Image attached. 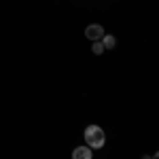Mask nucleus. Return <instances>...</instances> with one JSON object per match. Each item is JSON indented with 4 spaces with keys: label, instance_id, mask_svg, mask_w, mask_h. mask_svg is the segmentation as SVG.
<instances>
[{
    "label": "nucleus",
    "instance_id": "3",
    "mask_svg": "<svg viewBox=\"0 0 159 159\" xmlns=\"http://www.w3.org/2000/svg\"><path fill=\"white\" fill-rule=\"evenodd\" d=\"M93 157V148L89 147H76L72 151V159H91Z\"/></svg>",
    "mask_w": 159,
    "mask_h": 159
},
{
    "label": "nucleus",
    "instance_id": "6",
    "mask_svg": "<svg viewBox=\"0 0 159 159\" xmlns=\"http://www.w3.org/2000/svg\"><path fill=\"white\" fill-rule=\"evenodd\" d=\"M153 159H159V151H157V153H155V155H153Z\"/></svg>",
    "mask_w": 159,
    "mask_h": 159
},
{
    "label": "nucleus",
    "instance_id": "2",
    "mask_svg": "<svg viewBox=\"0 0 159 159\" xmlns=\"http://www.w3.org/2000/svg\"><path fill=\"white\" fill-rule=\"evenodd\" d=\"M85 38L93 40V43H96V40H102V38H104V28L100 24H89L85 28Z\"/></svg>",
    "mask_w": 159,
    "mask_h": 159
},
{
    "label": "nucleus",
    "instance_id": "1",
    "mask_svg": "<svg viewBox=\"0 0 159 159\" xmlns=\"http://www.w3.org/2000/svg\"><path fill=\"white\" fill-rule=\"evenodd\" d=\"M83 136H85V144L89 148H102L106 142V134L100 125H87Z\"/></svg>",
    "mask_w": 159,
    "mask_h": 159
},
{
    "label": "nucleus",
    "instance_id": "5",
    "mask_svg": "<svg viewBox=\"0 0 159 159\" xmlns=\"http://www.w3.org/2000/svg\"><path fill=\"white\" fill-rule=\"evenodd\" d=\"M91 51H93V53H96V55H100V53H102V51H104V45H102V43H100V40H96V43H93V45H91Z\"/></svg>",
    "mask_w": 159,
    "mask_h": 159
},
{
    "label": "nucleus",
    "instance_id": "7",
    "mask_svg": "<svg viewBox=\"0 0 159 159\" xmlns=\"http://www.w3.org/2000/svg\"><path fill=\"white\" fill-rule=\"evenodd\" d=\"M142 159H153V157H148V155H144V157H142Z\"/></svg>",
    "mask_w": 159,
    "mask_h": 159
},
{
    "label": "nucleus",
    "instance_id": "4",
    "mask_svg": "<svg viewBox=\"0 0 159 159\" xmlns=\"http://www.w3.org/2000/svg\"><path fill=\"white\" fill-rule=\"evenodd\" d=\"M102 45H104V49H115L117 38L112 36V34H104V38H102Z\"/></svg>",
    "mask_w": 159,
    "mask_h": 159
}]
</instances>
